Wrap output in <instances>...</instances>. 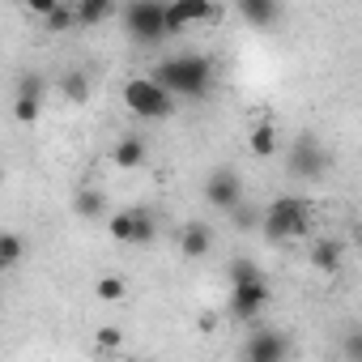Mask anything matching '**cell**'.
<instances>
[{"instance_id": "obj_1", "label": "cell", "mask_w": 362, "mask_h": 362, "mask_svg": "<svg viewBox=\"0 0 362 362\" xmlns=\"http://www.w3.org/2000/svg\"><path fill=\"white\" fill-rule=\"evenodd\" d=\"M170 98H201L214 86V64L205 56H170L149 73Z\"/></svg>"}, {"instance_id": "obj_2", "label": "cell", "mask_w": 362, "mask_h": 362, "mask_svg": "<svg viewBox=\"0 0 362 362\" xmlns=\"http://www.w3.org/2000/svg\"><path fill=\"white\" fill-rule=\"evenodd\" d=\"M311 230V205L303 197H277L264 214V235L277 239V243H290V239H303Z\"/></svg>"}, {"instance_id": "obj_3", "label": "cell", "mask_w": 362, "mask_h": 362, "mask_svg": "<svg viewBox=\"0 0 362 362\" xmlns=\"http://www.w3.org/2000/svg\"><path fill=\"white\" fill-rule=\"evenodd\" d=\"M124 107L136 119H170L175 115V98L153 77H128L124 81Z\"/></svg>"}, {"instance_id": "obj_4", "label": "cell", "mask_w": 362, "mask_h": 362, "mask_svg": "<svg viewBox=\"0 0 362 362\" xmlns=\"http://www.w3.org/2000/svg\"><path fill=\"white\" fill-rule=\"evenodd\" d=\"M226 18V9L218 0H175L166 5V35H184L192 26H218Z\"/></svg>"}, {"instance_id": "obj_5", "label": "cell", "mask_w": 362, "mask_h": 362, "mask_svg": "<svg viewBox=\"0 0 362 362\" xmlns=\"http://www.w3.org/2000/svg\"><path fill=\"white\" fill-rule=\"evenodd\" d=\"M124 26L136 43L153 47L166 39V5H153V0H136V5L124 9Z\"/></svg>"}, {"instance_id": "obj_6", "label": "cell", "mask_w": 362, "mask_h": 362, "mask_svg": "<svg viewBox=\"0 0 362 362\" xmlns=\"http://www.w3.org/2000/svg\"><path fill=\"white\" fill-rule=\"evenodd\" d=\"M205 201L214 205V209H222V214H230V209H239L243 205V179L235 175V170H214L209 179H205Z\"/></svg>"}, {"instance_id": "obj_7", "label": "cell", "mask_w": 362, "mask_h": 362, "mask_svg": "<svg viewBox=\"0 0 362 362\" xmlns=\"http://www.w3.org/2000/svg\"><path fill=\"white\" fill-rule=\"evenodd\" d=\"M286 358H290L286 332L264 328V332H252V337L243 341V362H286Z\"/></svg>"}, {"instance_id": "obj_8", "label": "cell", "mask_w": 362, "mask_h": 362, "mask_svg": "<svg viewBox=\"0 0 362 362\" xmlns=\"http://www.w3.org/2000/svg\"><path fill=\"white\" fill-rule=\"evenodd\" d=\"M269 307V286L264 281H243L230 290V315L235 320H256Z\"/></svg>"}, {"instance_id": "obj_9", "label": "cell", "mask_w": 362, "mask_h": 362, "mask_svg": "<svg viewBox=\"0 0 362 362\" xmlns=\"http://www.w3.org/2000/svg\"><path fill=\"white\" fill-rule=\"evenodd\" d=\"M39 111H43V77H39V73H26V77L18 81V94H13V115H18L22 124H35Z\"/></svg>"}, {"instance_id": "obj_10", "label": "cell", "mask_w": 362, "mask_h": 362, "mask_svg": "<svg viewBox=\"0 0 362 362\" xmlns=\"http://www.w3.org/2000/svg\"><path fill=\"white\" fill-rule=\"evenodd\" d=\"M290 166H294V175H307V179H320L324 175V166H328V153L320 149V141L307 132V136H298L294 141V153H290Z\"/></svg>"}, {"instance_id": "obj_11", "label": "cell", "mask_w": 362, "mask_h": 362, "mask_svg": "<svg viewBox=\"0 0 362 362\" xmlns=\"http://www.w3.org/2000/svg\"><path fill=\"white\" fill-rule=\"evenodd\" d=\"M145 158H149V145H145V136H136V132H128V136H119V141L111 145V166H115V170H141Z\"/></svg>"}, {"instance_id": "obj_12", "label": "cell", "mask_w": 362, "mask_h": 362, "mask_svg": "<svg viewBox=\"0 0 362 362\" xmlns=\"http://www.w3.org/2000/svg\"><path fill=\"white\" fill-rule=\"evenodd\" d=\"M175 243H179V252H184L188 260H201V256H209V247H214V230H209L205 222H184Z\"/></svg>"}, {"instance_id": "obj_13", "label": "cell", "mask_w": 362, "mask_h": 362, "mask_svg": "<svg viewBox=\"0 0 362 362\" xmlns=\"http://www.w3.org/2000/svg\"><path fill=\"white\" fill-rule=\"evenodd\" d=\"M307 260H311V269H320V273H337V269H341V239H315L311 252H307Z\"/></svg>"}, {"instance_id": "obj_14", "label": "cell", "mask_w": 362, "mask_h": 362, "mask_svg": "<svg viewBox=\"0 0 362 362\" xmlns=\"http://www.w3.org/2000/svg\"><path fill=\"white\" fill-rule=\"evenodd\" d=\"M239 18L252 26H273L281 18V5H273V0H239Z\"/></svg>"}, {"instance_id": "obj_15", "label": "cell", "mask_w": 362, "mask_h": 362, "mask_svg": "<svg viewBox=\"0 0 362 362\" xmlns=\"http://www.w3.org/2000/svg\"><path fill=\"white\" fill-rule=\"evenodd\" d=\"M73 13H77V26H98L115 18V5L111 0H73Z\"/></svg>"}, {"instance_id": "obj_16", "label": "cell", "mask_w": 362, "mask_h": 362, "mask_svg": "<svg viewBox=\"0 0 362 362\" xmlns=\"http://www.w3.org/2000/svg\"><path fill=\"white\" fill-rule=\"evenodd\" d=\"M247 145H252L256 158H273V153H277V124H273V119H269V124H256L252 136H247Z\"/></svg>"}, {"instance_id": "obj_17", "label": "cell", "mask_w": 362, "mask_h": 362, "mask_svg": "<svg viewBox=\"0 0 362 362\" xmlns=\"http://www.w3.org/2000/svg\"><path fill=\"white\" fill-rule=\"evenodd\" d=\"M73 209H77L81 218H103V214H107V192H103V188H81V192L73 197Z\"/></svg>"}, {"instance_id": "obj_18", "label": "cell", "mask_w": 362, "mask_h": 362, "mask_svg": "<svg viewBox=\"0 0 362 362\" xmlns=\"http://www.w3.org/2000/svg\"><path fill=\"white\" fill-rule=\"evenodd\" d=\"M60 94H64L73 107H81V103L90 98V77H86L81 69H69V73H64V81H60Z\"/></svg>"}, {"instance_id": "obj_19", "label": "cell", "mask_w": 362, "mask_h": 362, "mask_svg": "<svg viewBox=\"0 0 362 362\" xmlns=\"http://www.w3.org/2000/svg\"><path fill=\"white\" fill-rule=\"evenodd\" d=\"M22 252H26V243H22L18 230H5V235H0V269H5V273L22 264Z\"/></svg>"}, {"instance_id": "obj_20", "label": "cell", "mask_w": 362, "mask_h": 362, "mask_svg": "<svg viewBox=\"0 0 362 362\" xmlns=\"http://www.w3.org/2000/svg\"><path fill=\"white\" fill-rule=\"evenodd\" d=\"M107 235H111L115 243H136V222H132V209H124V214H111V222H107Z\"/></svg>"}, {"instance_id": "obj_21", "label": "cell", "mask_w": 362, "mask_h": 362, "mask_svg": "<svg viewBox=\"0 0 362 362\" xmlns=\"http://www.w3.org/2000/svg\"><path fill=\"white\" fill-rule=\"evenodd\" d=\"M132 222H136V243H141V247L158 239V218H153L149 209H141V205H136V209H132Z\"/></svg>"}, {"instance_id": "obj_22", "label": "cell", "mask_w": 362, "mask_h": 362, "mask_svg": "<svg viewBox=\"0 0 362 362\" xmlns=\"http://www.w3.org/2000/svg\"><path fill=\"white\" fill-rule=\"evenodd\" d=\"M94 294H98L103 303H119V298L128 294V286H124V277H115V273H103V277H98V286H94Z\"/></svg>"}, {"instance_id": "obj_23", "label": "cell", "mask_w": 362, "mask_h": 362, "mask_svg": "<svg viewBox=\"0 0 362 362\" xmlns=\"http://www.w3.org/2000/svg\"><path fill=\"white\" fill-rule=\"evenodd\" d=\"M43 26H47L52 35H64V30H73V26H77V13H73V5H60V9H56L47 22H43Z\"/></svg>"}, {"instance_id": "obj_24", "label": "cell", "mask_w": 362, "mask_h": 362, "mask_svg": "<svg viewBox=\"0 0 362 362\" xmlns=\"http://www.w3.org/2000/svg\"><path fill=\"white\" fill-rule=\"evenodd\" d=\"M94 345H98L103 354H111V349H119V345H124V332H119L115 324H103V328L94 332Z\"/></svg>"}, {"instance_id": "obj_25", "label": "cell", "mask_w": 362, "mask_h": 362, "mask_svg": "<svg viewBox=\"0 0 362 362\" xmlns=\"http://www.w3.org/2000/svg\"><path fill=\"white\" fill-rule=\"evenodd\" d=\"M230 281L243 286V281H264V277H260V269H256L252 260H235V264H230Z\"/></svg>"}, {"instance_id": "obj_26", "label": "cell", "mask_w": 362, "mask_h": 362, "mask_svg": "<svg viewBox=\"0 0 362 362\" xmlns=\"http://www.w3.org/2000/svg\"><path fill=\"white\" fill-rule=\"evenodd\" d=\"M341 354H345L349 362H362V328L349 332V337H341Z\"/></svg>"}, {"instance_id": "obj_27", "label": "cell", "mask_w": 362, "mask_h": 362, "mask_svg": "<svg viewBox=\"0 0 362 362\" xmlns=\"http://www.w3.org/2000/svg\"><path fill=\"white\" fill-rule=\"evenodd\" d=\"M358 243H362V222H358Z\"/></svg>"}]
</instances>
